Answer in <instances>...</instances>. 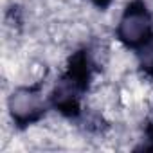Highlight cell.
Instances as JSON below:
<instances>
[{
  "label": "cell",
  "mask_w": 153,
  "mask_h": 153,
  "mask_svg": "<svg viewBox=\"0 0 153 153\" xmlns=\"http://www.w3.org/2000/svg\"><path fill=\"white\" fill-rule=\"evenodd\" d=\"M51 103L43 96V83L25 85L18 87L11 92L7 97V112L11 115V121L16 128L25 130L38 121L43 119L47 114V106Z\"/></svg>",
  "instance_id": "2"
},
{
  "label": "cell",
  "mask_w": 153,
  "mask_h": 153,
  "mask_svg": "<svg viewBox=\"0 0 153 153\" xmlns=\"http://www.w3.org/2000/svg\"><path fill=\"white\" fill-rule=\"evenodd\" d=\"M92 2H94L96 7H99V9H106V7L114 2V0H92Z\"/></svg>",
  "instance_id": "6"
},
{
  "label": "cell",
  "mask_w": 153,
  "mask_h": 153,
  "mask_svg": "<svg viewBox=\"0 0 153 153\" xmlns=\"http://www.w3.org/2000/svg\"><path fill=\"white\" fill-rule=\"evenodd\" d=\"M135 54H137V65L140 72L153 79V34L135 49Z\"/></svg>",
  "instance_id": "4"
},
{
  "label": "cell",
  "mask_w": 153,
  "mask_h": 153,
  "mask_svg": "<svg viewBox=\"0 0 153 153\" xmlns=\"http://www.w3.org/2000/svg\"><path fill=\"white\" fill-rule=\"evenodd\" d=\"M92 70L94 63L88 49H79L72 54L49 96V103L58 114L67 119H78L81 115V101L90 87Z\"/></svg>",
  "instance_id": "1"
},
{
  "label": "cell",
  "mask_w": 153,
  "mask_h": 153,
  "mask_svg": "<svg viewBox=\"0 0 153 153\" xmlns=\"http://www.w3.org/2000/svg\"><path fill=\"white\" fill-rule=\"evenodd\" d=\"M146 139L149 140V146H146L148 149H153V124L146 128Z\"/></svg>",
  "instance_id": "5"
},
{
  "label": "cell",
  "mask_w": 153,
  "mask_h": 153,
  "mask_svg": "<svg viewBox=\"0 0 153 153\" xmlns=\"http://www.w3.org/2000/svg\"><path fill=\"white\" fill-rule=\"evenodd\" d=\"M153 34V15L148 9L144 0H131L121 13L117 22L115 36L117 40L128 47L137 49Z\"/></svg>",
  "instance_id": "3"
}]
</instances>
